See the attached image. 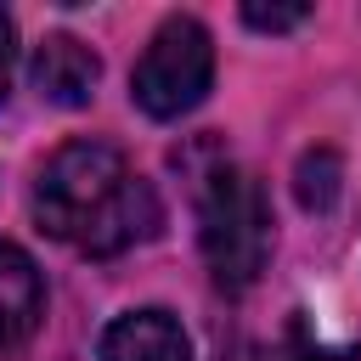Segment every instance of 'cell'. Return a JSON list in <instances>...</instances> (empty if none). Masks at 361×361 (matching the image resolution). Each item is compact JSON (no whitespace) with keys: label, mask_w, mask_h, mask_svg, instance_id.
I'll use <instances>...</instances> for the list:
<instances>
[{"label":"cell","mask_w":361,"mask_h":361,"mask_svg":"<svg viewBox=\"0 0 361 361\" xmlns=\"http://www.w3.org/2000/svg\"><path fill=\"white\" fill-rule=\"evenodd\" d=\"M34 214L51 237L107 259L130 243L152 237L158 197L141 175H130L124 152L107 141H68L34 180Z\"/></svg>","instance_id":"6da1fadb"},{"label":"cell","mask_w":361,"mask_h":361,"mask_svg":"<svg viewBox=\"0 0 361 361\" xmlns=\"http://www.w3.org/2000/svg\"><path fill=\"white\" fill-rule=\"evenodd\" d=\"M192 203H197V243L220 288L243 293L259 282L271 259V203L254 169H243L231 152H214L192 169Z\"/></svg>","instance_id":"7a4b0ae2"},{"label":"cell","mask_w":361,"mask_h":361,"mask_svg":"<svg viewBox=\"0 0 361 361\" xmlns=\"http://www.w3.org/2000/svg\"><path fill=\"white\" fill-rule=\"evenodd\" d=\"M293 186H299V203H305V209H316V214L333 209V197H338V152H327V147L305 152Z\"/></svg>","instance_id":"52a82bcc"},{"label":"cell","mask_w":361,"mask_h":361,"mask_svg":"<svg viewBox=\"0 0 361 361\" xmlns=\"http://www.w3.org/2000/svg\"><path fill=\"white\" fill-rule=\"evenodd\" d=\"M96 355L102 361H192V344L169 310H130L107 322Z\"/></svg>","instance_id":"5b68a950"},{"label":"cell","mask_w":361,"mask_h":361,"mask_svg":"<svg viewBox=\"0 0 361 361\" xmlns=\"http://www.w3.org/2000/svg\"><path fill=\"white\" fill-rule=\"evenodd\" d=\"M28 79H34V90H39L45 102H56V107H85V102L96 96L102 62H96V51H90L85 39H73V34H45V39L34 45V56H28Z\"/></svg>","instance_id":"277c9868"},{"label":"cell","mask_w":361,"mask_h":361,"mask_svg":"<svg viewBox=\"0 0 361 361\" xmlns=\"http://www.w3.org/2000/svg\"><path fill=\"white\" fill-rule=\"evenodd\" d=\"M209 79H214L209 28H203L197 17H169V23L147 39V51H141V62H135V73H130V96H135V107L152 113V118H180V113H192V107L203 102Z\"/></svg>","instance_id":"3957f363"},{"label":"cell","mask_w":361,"mask_h":361,"mask_svg":"<svg viewBox=\"0 0 361 361\" xmlns=\"http://www.w3.org/2000/svg\"><path fill=\"white\" fill-rule=\"evenodd\" d=\"M11 62H17V45H11V17L0 11V102L11 90Z\"/></svg>","instance_id":"30bf717a"},{"label":"cell","mask_w":361,"mask_h":361,"mask_svg":"<svg viewBox=\"0 0 361 361\" xmlns=\"http://www.w3.org/2000/svg\"><path fill=\"white\" fill-rule=\"evenodd\" d=\"M39 310H45L39 265L17 243H0V350H17L39 327Z\"/></svg>","instance_id":"8992f818"},{"label":"cell","mask_w":361,"mask_h":361,"mask_svg":"<svg viewBox=\"0 0 361 361\" xmlns=\"http://www.w3.org/2000/svg\"><path fill=\"white\" fill-rule=\"evenodd\" d=\"M310 17V6H243V23L259 28V34H282V28H299Z\"/></svg>","instance_id":"9c48e42d"},{"label":"cell","mask_w":361,"mask_h":361,"mask_svg":"<svg viewBox=\"0 0 361 361\" xmlns=\"http://www.w3.org/2000/svg\"><path fill=\"white\" fill-rule=\"evenodd\" d=\"M226 361H322V350L305 344L299 327H293L288 338H276V344H243V350H231Z\"/></svg>","instance_id":"ba28073f"}]
</instances>
